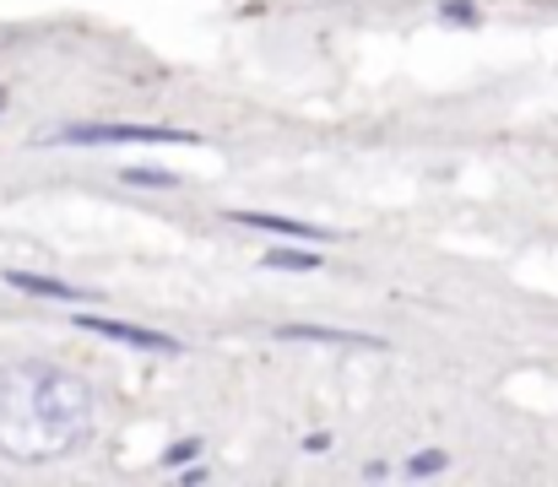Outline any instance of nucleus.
Wrapping results in <instances>:
<instances>
[{
  "label": "nucleus",
  "mask_w": 558,
  "mask_h": 487,
  "mask_svg": "<svg viewBox=\"0 0 558 487\" xmlns=\"http://www.w3.org/2000/svg\"><path fill=\"white\" fill-rule=\"evenodd\" d=\"M60 142L71 147H190L195 131H180V125H65Z\"/></svg>",
  "instance_id": "f257e3e1"
},
{
  "label": "nucleus",
  "mask_w": 558,
  "mask_h": 487,
  "mask_svg": "<svg viewBox=\"0 0 558 487\" xmlns=\"http://www.w3.org/2000/svg\"><path fill=\"white\" fill-rule=\"evenodd\" d=\"M5 282H11V288H22V293H33V299H65V304H76V299H82V288L54 282V277H33V271H5Z\"/></svg>",
  "instance_id": "39448f33"
},
{
  "label": "nucleus",
  "mask_w": 558,
  "mask_h": 487,
  "mask_svg": "<svg viewBox=\"0 0 558 487\" xmlns=\"http://www.w3.org/2000/svg\"><path fill=\"white\" fill-rule=\"evenodd\" d=\"M445 16H456V22H472V0H450V5H445Z\"/></svg>",
  "instance_id": "9d476101"
},
{
  "label": "nucleus",
  "mask_w": 558,
  "mask_h": 487,
  "mask_svg": "<svg viewBox=\"0 0 558 487\" xmlns=\"http://www.w3.org/2000/svg\"><path fill=\"white\" fill-rule=\"evenodd\" d=\"M239 228H255V233H282V239H331V228H315V222H299V217H282V211H228Z\"/></svg>",
  "instance_id": "7ed1b4c3"
},
{
  "label": "nucleus",
  "mask_w": 558,
  "mask_h": 487,
  "mask_svg": "<svg viewBox=\"0 0 558 487\" xmlns=\"http://www.w3.org/2000/svg\"><path fill=\"white\" fill-rule=\"evenodd\" d=\"M407 472H412V477H434V472H445V455H439V450H417Z\"/></svg>",
  "instance_id": "6e6552de"
},
{
  "label": "nucleus",
  "mask_w": 558,
  "mask_h": 487,
  "mask_svg": "<svg viewBox=\"0 0 558 487\" xmlns=\"http://www.w3.org/2000/svg\"><path fill=\"white\" fill-rule=\"evenodd\" d=\"M282 341H326V346H379L374 336H353V330H326V325H282Z\"/></svg>",
  "instance_id": "20e7f679"
},
{
  "label": "nucleus",
  "mask_w": 558,
  "mask_h": 487,
  "mask_svg": "<svg viewBox=\"0 0 558 487\" xmlns=\"http://www.w3.org/2000/svg\"><path fill=\"white\" fill-rule=\"evenodd\" d=\"M260 266H271V271H315L320 255H315V249H266Z\"/></svg>",
  "instance_id": "423d86ee"
},
{
  "label": "nucleus",
  "mask_w": 558,
  "mask_h": 487,
  "mask_svg": "<svg viewBox=\"0 0 558 487\" xmlns=\"http://www.w3.org/2000/svg\"><path fill=\"white\" fill-rule=\"evenodd\" d=\"M125 184H158V190H169L174 173L169 168H125Z\"/></svg>",
  "instance_id": "0eeeda50"
},
{
  "label": "nucleus",
  "mask_w": 558,
  "mask_h": 487,
  "mask_svg": "<svg viewBox=\"0 0 558 487\" xmlns=\"http://www.w3.org/2000/svg\"><path fill=\"white\" fill-rule=\"evenodd\" d=\"M0 109H5V104H0Z\"/></svg>",
  "instance_id": "9b49d317"
},
{
  "label": "nucleus",
  "mask_w": 558,
  "mask_h": 487,
  "mask_svg": "<svg viewBox=\"0 0 558 487\" xmlns=\"http://www.w3.org/2000/svg\"><path fill=\"white\" fill-rule=\"evenodd\" d=\"M71 325L93 330V336H109V341H125V346H142V352H180L174 336L163 330H147V325H131V320H109V315H76Z\"/></svg>",
  "instance_id": "f03ea898"
},
{
  "label": "nucleus",
  "mask_w": 558,
  "mask_h": 487,
  "mask_svg": "<svg viewBox=\"0 0 558 487\" xmlns=\"http://www.w3.org/2000/svg\"><path fill=\"white\" fill-rule=\"evenodd\" d=\"M190 455H195V439H185V445H174V450L163 455V466H185Z\"/></svg>",
  "instance_id": "1a4fd4ad"
}]
</instances>
